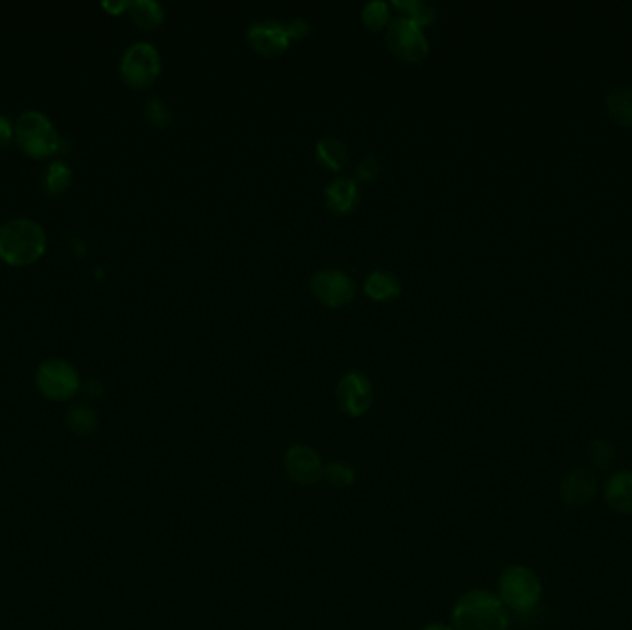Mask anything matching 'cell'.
Instances as JSON below:
<instances>
[{"label": "cell", "mask_w": 632, "mask_h": 630, "mask_svg": "<svg viewBox=\"0 0 632 630\" xmlns=\"http://www.w3.org/2000/svg\"><path fill=\"white\" fill-rule=\"evenodd\" d=\"M394 6L398 10H402V17L409 19L411 23L420 26V28L431 25L437 17V10L424 0H396Z\"/></svg>", "instance_id": "obj_19"}, {"label": "cell", "mask_w": 632, "mask_h": 630, "mask_svg": "<svg viewBox=\"0 0 632 630\" xmlns=\"http://www.w3.org/2000/svg\"><path fill=\"white\" fill-rule=\"evenodd\" d=\"M128 15L132 23L143 30H154L163 23L165 10L156 0H132L128 2Z\"/></svg>", "instance_id": "obj_17"}, {"label": "cell", "mask_w": 632, "mask_h": 630, "mask_svg": "<svg viewBox=\"0 0 632 630\" xmlns=\"http://www.w3.org/2000/svg\"><path fill=\"white\" fill-rule=\"evenodd\" d=\"M365 292L368 298H372L376 302H385V300H392V298L400 296L402 283L394 274L385 272V270H376L366 278Z\"/></svg>", "instance_id": "obj_15"}, {"label": "cell", "mask_w": 632, "mask_h": 630, "mask_svg": "<svg viewBox=\"0 0 632 630\" xmlns=\"http://www.w3.org/2000/svg\"><path fill=\"white\" fill-rule=\"evenodd\" d=\"M361 19H363L366 28L379 30V28L389 25L390 6L385 0H370L361 10Z\"/></svg>", "instance_id": "obj_23"}, {"label": "cell", "mask_w": 632, "mask_h": 630, "mask_svg": "<svg viewBox=\"0 0 632 630\" xmlns=\"http://www.w3.org/2000/svg\"><path fill=\"white\" fill-rule=\"evenodd\" d=\"M39 392L54 401L71 400L80 388V376L73 364L63 359H49L37 368Z\"/></svg>", "instance_id": "obj_6"}, {"label": "cell", "mask_w": 632, "mask_h": 630, "mask_svg": "<svg viewBox=\"0 0 632 630\" xmlns=\"http://www.w3.org/2000/svg\"><path fill=\"white\" fill-rule=\"evenodd\" d=\"M422 630H453V627L450 625H444V623H431V625H427Z\"/></svg>", "instance_id": "obj_30"}, {"label": "cell", "mask_w": 632, "mask_h": 630, "mask_svg": "<svg viewBox=\"0 0 632 630\" xmlns=\"http://www.w3.org/2000/svg\"><path fill=\"white\" fill-rule=\"evenodd\" d=\"M387 45L396 58L409 63L422 61L429 54V41L422 28L402 15L390 21L387 28Z\"/></svg>", "instance_id": "obj_7"}, {"label": "cell", "mask_w": 632, "mask_h": 630, "mask_svg": "<svg viewBox=\"0 0 632 630\" xmlns=\"http://www.w3.org/2000/svg\"><path fill=\"white\" fill-rule=\"evenodd\" d=\"M496 595L509 612L514 614H529L540 605L544 595L542 579L535 570L523 564H512L501 571Z\"/></svg>", "instance_id": "obj_3"}, {"label": "cell", "mask_w": 632, "mask_h": 630, "mask_svg": "<svg viewBox=\"0 0 632 630\" xmlns=\"http://www.w3.org/2000/svg\"><path fill=\"white\" fill-rule=\"evenodd\" d=\"M248 45L256 50L257 54L274 58L280 56L291 45V37L287 34V26L281 25L272 19L256 21L248 28Z\"/></svg>", "instance_id": "obj_11"}, {"label": "cell", "mask_w": 632, "mask_h": 630, "mask_svg": "<svg viewBox=\"0 0 632 630\" xmlns=\"http://www.w3.org/2000/svg\"><path fill=\"white\" fill-rule=\"evenodd\" d=\"M605 106L614 121L632 126V87H612L605 98Z\"/></svg>", "instance_id": "obj_18"}, {"label": "cell", "mask_w": 632, "mask_h": 630, "mask_svg": "<svg viewBox=\"0 0 632 630\" xmlns=\"http://www.w3.org/2000/svg\"><path fill=\"white\" fill-rule=\"evenodd\" d=\"M67 424L71 427V431L84 437V435H91L95 429H97L98 418L93 409H89L86 405H78L69 411L67 416Z\"/></svg>", "instance_id": "obj_22"}, {"label": "cell", "mask_w": 632, "mask_h": 630, "mask_svg": "<svg viewBox=\"0 0 632 630\" xmlns=\"http://www.w3.org/2000/svg\"><path fill=\"white\" fill-rule=\"evenodd\" d=\"M145 119L158 128L169 126L172 122V111L169 104L158 97L148 98L145 102Z\"/></svg>", "instance_id": "obj_24"}, {"label": "cell", "mask_w": 632, "mask_h": 630, "mask_svg": "<svg viewBox=\"0 0 632 630\" xmlns=\"http://www.w3.org/2000/svg\"><path fill=\"white\" fill-rule=\"evenodd\" d=\"M47 250V233L36 220L19 217L0 226V259L13 267L36 263Z\"/></svg>", "instance_id": "obj_2"}, {"label": "cell", "mask_w": 632, "mask_h": 630, "mask_svg": "<svg viewBox=\"0 0 632 630\" xmlns=\"http://www.w3.org/2000/svg\"><path fill=\"white\" fill-rule=\"evenodd\" d=\"M102 6L113 13H121L124 12V10H128V2H126V0H119V2H104Z\"/></svg>", "instance_id": "obj_29"}, {"label": "cell", "mask_w": 632, "mask_h": 630, "mask_svg": "<svg viewBox=\"0 0 632 630\" xmlns=\"http://www.w3.org/2000/svg\"><path fill=\"white\" fill-rule=\"evenodd\" d=\"M316 159L322 167L329 170H341L348 161V146L341 139L326 135L316 141Z\"/></svg>", "instance_id": "obj_16"}, {"label": "cell", "mask_w": 632, "mask_h": 630, "mask_svg": "<svg viewBox=\"0 0 632 630\" xmlns=\"http://www.w3.org/2000/svg\"><path fill=\"white\" fill-rule=\"evenodd\" d=\"M287 26V34L294 39H300V37L309 36L311 34V25L307 23V19L304 17H294L292 21H289Z\"/></svg>", "instance_id": "obj_27"}, {"label": "cell", "mask_w": 632, "mask_h": 630, "mask_svg": "<svg viewBox=\"0 0 632 630\" xmlns=\"http://www.w3.org/2000/svg\"><path fill=\"white\" fill-rule=\"evenodd\" d=\"M71 180H73V169L67 163H63V161L50 163L47 170H45V174H43L45 187L52 194L63 193L71 185Z\"/></svg>", "instance_id": "obj_20"}, {"label": "cell", "mask_w": 632, "mask_h": 630, "mask_svg": "<svg viewBox=\"0 0 632 630\" xmlns=\"http://www.w3.org/2000/svg\"><path fill=\"white\" fill-rule=\"evenodd\" d=\"M324 194H326V206L337 215L352 213L353 209L359 206V200H361L357 182L353 178H346V176H339L333 182L328 183Z\"/></svg>", "instance_id": "obj_14"}, {"label": "cell", "mask_w": 632, "mask_h": 630, "mask_svg": "<svg viewBox=\"0 0 632 630\" xmlns=\"http://www.w3.org/2000/svg\"><path fill=\"white\" fill-rule=\"evenodd\" d=\"M379 170H381L379 159L376 156H365L355 167V178L359 182H372L376 180Z\"/></svg>", "instance_id": "obj_26"}, {"label": "cell", "mask_w": 632, "mask_h": 630, "mask_svg": "<svg viewBox=\"0 0 632 630\" xmlns=\"http://www.w3.org/2000/svg\"><path fill=\"white\" fill-rule=\"evenodd\" d=\"M451 623L453 630H509L511 612L501 603L496 592L474 588L455 601Z\"/></svg>", "instance_id": "obj_1"}, {"label": "cell", "mask_w": 632, "mask_h": 630, "mask_svg": "<svg viewBox=\"0 0 632 630\" xmlns=\"http://www.w3.org/2000/svg\"><path fill=\"white\" fill-rule=\"evenodd\" d=\"M608 509L621 516H632V470L612 473L603 486Z\"/></svg>", "instance_id": "obj_13"}, {"label": "cell", "mask_w": 632, "mask_h": 630, "mask_svg": "<svg viewBox=\"0 0 632 630\" xmlns=\"http://www.w3.org/2000/svg\"><path fill=\"white\" fill-rule=\"evenodd\" d=\"M283 466L292 483L302 486L315 485L324 477V470H326L324 462L315 449L304 444H296L287 449Z\"/></svg>", "instance_id": "obj_10"}, {"label": "cell", "mask_w": 632, "mask_h": 630, "mask_svg": "<svg viewBox=\"0 0 632 630\" xmlns=\"http://www.w3.org/2000/svg\"><path fill=\"white\" fill-rule=\"evenodd\" d=\"M324 477L333 486L348 488V486H352L355 483V470H353L352 466L344 464V462H331L324 470Z\"/></svg>", "instance_id": "obj_25"}, {"label": "cell", "mask_w": 632, "mask_h": 630, "mask_svg": "<svg viewBox=\"0 0 632 630\" xmlns=\"http://www.w3.org/2000/svg\"><path fill=\"white\" fill-rule=\"evenodd\" d=\"M599 483H597L596 473L590 470H572L568 475L562 477L559 485L560 499L570 507V509H584L590 505L597 496Z\"/></svg>", "instance_id": "obj_12"}, {"label": "cell", "mask_w": 632, "mask_h": 630, "mask_svg": "<svg viewBox=\"0 0 632 630\" xmlns=\"http://www.w3.org/2000/svg\"><path fill=\"white\" fill-rule=\"evenodd\" d=\"M15 141L32 158H49L60 148V135L54 124L45 113L36 110L19 115L15 122Z\"/></svg>", "instance_id": "obj_4"}, {"label": "cell", "mask_w": 632, "mask_h": 630, "mask_svg": "<svg viewBox=\"0 0 632 630\" xmlns=\"http://www.w3.org/2000/svg\"><path fill=\"white\" fill-rule=\"evenodd\" d=\"M337 401L344 414L363 416L374 403V387L361 372H348L337 385Z\"/></svg>", "instance_id": "obj_9"}, {"label": "cell", "mask_w": 632, "mask_h": 630, "mask_svg": "<svg viewBox=\"0 0 632 630\" xmlns=\"http://www.w3.org/2000/svg\"><path fill=\"white\" fill-rule=\"evenodd\" d=\"M311 291L316 300L328 307H342L350 303L355 296V283L352 278L339 268L318 270L311 278Z\"/></svg>", "instance_id": "obj_8"}, {"label": "cell", "mask_w": 632, "mask_h": 630, "mask_svg": "<svg viewBox=\"0 0 632 630\" xmlns=\"http://www.w3.org/2000/svg\"><path fill=\"white\" fill-rule=\"evenodd\" d=\"M614 459H616V446L608 438H594L588 444V461L597 470L610 468V464L614 462Z\"/></svg>", "instance_id": "obj_21"}, {"label": "cell", "mask_w": 632, "mask_h": 630, "mask_svg": "<svg viewBox=\"0 0 632 630\" xmlns=\"http://www.w3.org/2000/svg\"><path fill=\"white\" fill-rule=\"evenodd\" d=\"M15 137V126L8 117L0 115V146L8 145Z\"/></svg>", "instance_id": "obj_28"}, {"label": "cell", "mask_w": 632, "mask_h": 630, "mask_svg": "<svg viewBox=\"0 0 632 630\" xmlns=\"http://www.w3.org/2000/svg\"><path fill=\"white\" fill-rule=\"evenodd\" d=\"M122 80L134 89H145L154 84L161 73V56L159 50L148 41L132 43L122 54Z\"/></svg>", "instance_id": "obj_5"}]
</instances>
